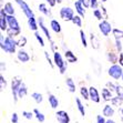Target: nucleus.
<instances>
[{
	"instance_id": "obj_1",
	"label": "nucleus",
	"mask_w": 123,
	"mask_h": 123,
	"mask_svg": "<svg viewBox=\"0 0 123 123\" xmlns=\"http://www.w3.org/2000/svg\"><path fill=\"white\" fill-rule=\"evenodd\" d=\"M6 34L12 38L21 36V26L14 14H12V16L8 14V29L6 31Z\"/></svg>"
},
{
	"instance_id": "obj_2",
	"label": "nucleus",
	"mask_w": 123,
	"mask_h": 123,
	"mask_svg": "<svg viewBox=\"0 0 123 123\" xmlns=\"http://www.w3.org/2000/svg\"><path fill=\"white\" fill-rule=\"evenodd\" d=\"M17 48H18L17 39H14L12 37H9V36H6L3 43H0L1 51H3L5 53H8V55L17 53V51H18Z\"/></svg>"
},
{
	"instance_id": "obj_3",
	"label": "nucleus",
	"mask_w": 123,
	"mask_h": 123,
	"mask_svg": "<svg viewBox=\"0 0 123 123\" xmlns=\"http://www.w3.org/2000/svg\"><path fill=\"white\" fill-rule=\"evenodd\" d=\"M52 58H53V62H55V67L58 68L59 72H60V74H64L67 71V69H68V61L64 59V55H62L60 52L58 51H55L52 52Z\"/></svg>"
},
{
	"instance_id": "obj_4",
	"label": "nucleus",
	"mask_w": 123,
	"mask_h": 123,
	"mask_svg": "<svg viewBox=\"0 0 123 123\" xmlns=\"http://www.w3.org/2000/svg\"><path fill=\"white\" fill-rule=\"evenodd\" d=\"M22 82H23L22 78H20V77H13L11 82H10V89H11V95H12L13 103H17L18 101L20 100L19 95H18V92H19V88H20Z\"/></svg>"
},
{
	"instance_id": "obj_5",
	"label": "nucleus",
	"mask_w": 123,
	"mask_h": 123,
	"mask_svg": "<svg viewBox=\"0 0 123 123\" xmlns=\"http://www.w3.org/2000/svg\"><path fill=\"white\" fill-rule=\"evenodd\" d=\"M123 74V67L120 66L119 63H115V64H111L108 69V75L110 78H112L113 80H120L122 78Z\"/></svg>"
},
{
	"instance_id": "obj_6",
	"label": "nucleus",
	"mask_w": 123,
	"mask_h": 123,
	"mask_svg": "<svg viewBox=\"0 0 123 123\" xmlns=\"http://www.w3.org/2000/svg\"><path fill=\"white\" fill-rule=\"evenodd\" d=\"M13 1L20 7L21 11H22V13L26 16L27 20H28V19H31V18H36V14H34L33 10H32L31 7L29 6L25 0H13Z\"/></svg>"
},
{
	"instance_id": "obj_7",
	"label": "nucleus",
	"mask_w": 123,
	"mask_h": 123,
	"mask_svg": "<svg viewBox=\"0 0 123 123\" xmlns=\"http://www.w3.org/2000/svg\"><path fill=\"white\" fill-rule=\"evenodd\" d=\"M74 9H72L71 7H62V8L59 10V16L62 19L63 21L66 22H71L73 17L75 16L74 13Z\"/></svg>"
},
{
	"instance_id": "obj_8",
	"label": "nucleus",
	"mask_w": 123,
	"mask_h": 123,
	"mask_svg": "<svg viewBox=\"0 0 123 123\" xmlns=\"http://www.w3.org/2000/svg\"><path fill=\"white\" fill-rule=\"evenodd\" d=\"M99 31H100V33L102 34L104 38H108L110 34L112 33L113 27H112V25L109 22L108 19H103L102 21L99 22Z\"/></svg>"
},
{
	"instance_id": "obj_9",
	"label": "nucleus",
	"mask_w": 123,
	"mask_h": 123,
	"mask_svg": "<svg viewBox=\"0 0 123 123\" xmlns=\"http://www.w3.org/2000/svg\"><path fill=\"white\" fill-rule=\"evenodd\" d=\"M8 29V14L5 11V9L1 7L0 9V31L6 32Z\"/></svg>"
},
{
	"instance_id": "obj_10",
	"label": "nucleus",
	"mask_w": 123,
	"mask_h": 123,
	"mask_svg": "<svg viewBox=\"0 0 123 123\" xmlns=\"http://www.w3.org/2000/svg\"><path fill=\"white\" fill-rule=\"evenodd\" d=\"M55 119L59 123H70V121H71L69 113L64 110H59L55 112Z\"/></svg>"
},
{
	"instance_id": "obj_11",
	"label": "nucleus",
	"mask_w": 123,
	"mask_h": 123,
	"mask_svg": "<svg viewBox=\"0 0 123 123\" xmlns=\"http://www.w3.org/2000/svg\"><path fill=\"white\" fill-rule=\"evenodd\" d=\"M16 55H17V60L21 63H27L30 61V55H29V53L23 48L18 49Z\"/></svg>"
},
{
	"instance_id": "obj_12",
	"label": "nucleus",
	"mask_w": 123,
	"mask_h": 123,
	"mask_svg": "<svg viewBox=\"0 0 123 123\" xmlns=\"http://www.w3.org/2000/svg\"><path fill=\"white\" fill-rule=\"evenodd\" d=\"M89 90H90V101H92L94 103H100L102 98H101V93L99 92V90L93 86H90Z\"/></svg>"
},
{
	"instance_id": "obj_13",
	"label": "nucleus",
	"mask_w": 123,
	"mask_h": 123,
	"mask_svg": "<svg viewBox=\"0 0 123 123\" xmlns=\"http://www.w3.org/2000/svg\"><path fill=\"white\" fill-rule=\"evenodd\" d=\"M105 58L108 62H110L111 64H115L119 62V52L113 51V50H108L105 52Z\"/></svg>"
},
{
	"instance_id": "obj_14",
	"label": "nucleus",
	"mask_w": 123,
	"mask_h": 123,
	"mask_svg": "<svg viewBox=\"0 0 123 123\" xmlns=\"http://www.w3.org/2000/svg\"><path fill=\"white\" fill-rule=\"evenodd\" d=\"M51 7H48V3L44 2H40L38 5V10L40 13H42L44 17L48 18H52V11H51Z\"/></svg>"
},
{
	"instance_id": "obj_15",
	"label": "nucleus",
	"mask_w": 123,
	"mask_h": 123,
	"mask_svg": "<svg viewBox=\"0 0 123 123\" xmlns=\"http://www.w3.org/2000/svg\"><path fill=\"white\" fill-rule=\"evenodd\" d=\"M102 114L104 115L106 119H112V117H113V115L115 114L114 106L112 105V104L106 103L105 105L103 106V109H102Z\"/></svg>"
},
{
	"instance_id": "obj_16",
	"label": "nucleus",
	"mask_w": 123,
	"mask_h": 123,
	"mask_svg": "<svg viewBox=\"0 0 123 123\" xmlns=\"http://www.w3.org/2000/svg\"><path fill=\"white\" fill-rule=\"evenodd\" d=\"M113 97H114V95H113V92H112L109 88H106V86L102 88V90H101V98H102V100L104 101V102H111Z\"/></svg>"
},
{
	"instance_id": "obj_17",
	"label": "nucleus",
	"mask_w": 123,
	"mask_h": 123,
	"mask_svg": "<svg viewBox=\"0 0 123 123\" xmlns=\"http://www.w3.org/2000/svg\"><path fill=\"white\" fill-rule=\"evenodd\" d=\"M63 55H64V59H66L69 63H77L78 62V57L75 55V53L73 51H71V50H69V49L64 50Z\"/></svg>"
},
{
	"instance_id": "obj_18",
	"label": "nucleus",
	"mask_w": 123,
	"mask_h": 123,
	"mask_svg": "<svg viewBox=\"0 0 123 123\" xmlns=\"http://www.w3.org/2000/svg\"><path fill=\"white\" fill-rule=\"evenodd\" d=\"M90 44H91L92 49H94V50H99L101 47L100 39H99L97 34L93 33V32L90 33Z\"/></svg>"
},
{
	"instance_id": "obj_19",
	"label": "nucleus",
	"mask_w": 123,
	"mask_h": 123,
	"mask_svg": "<svg viewBox=\"0 0 123 123\" xmlns=\"http://www.w3.org/2000/svg\"><path fill=\"white\" fill-rule=\"evenodd\" d=\"M73 6H74V10L75 12H77V14H79V16H81L82 18H84V16H86V7L83 6L82 3L79 1V0H75L74 3H73Z\"/></svg>"
},
{
	"instance_id": "obj_20",
	"label": "nucleus",
	"mask_w": 123,
	"mask_h": 123,
	"mask_svg": "<svg viewBox=\"0 0 123 123\" xmlns=\"http://www.w3.org/2000/svg\"><path fill=\"white\" fill-rule=\"evenodd\" d=\"M49 25H50V28H51V30L55 32V33H57V34L61 33V31H62V27H61L60 22H59L57 19H51L50 22H49Z\"/></svg>"
},
{
	"instance_id": "obj_21",
	"label": "nucleus",
	"mask_w": 123,
	"mask_h": 123,
	"mask_svg": "<svg viewBox=\"0 0 123 123\" xmlns=\"http://www.w3.org/2000/svg\"><path fill=\"white\" fill-rule=\"evenodd\" d=\"M48 102L51 106V109L53 110H55L59 106V99L51 92H48Z\"/></svg>"
},
{
	"instance_id": "obj_22",
	"label": "nucleus",
	"mask_w": 123,
	"mask_h": 123,
	"mask_svg": "<svg viewBox=\"0 0 123 123\" xmlns=\"http://www.w3.org/2000/svg\"><path fill=\"white\" fill-rule=\"evenodd\" d=\"M90 61H91V66L93 68V72L97 77H100L101 75V71H102V66L98 62L97 60H94L93 58H90Z\"/></svg>"
},
{
	"instance_id": "obj_23",
	"label": "nucleus",
	"mask_w": 123,
	"mask_h": 123,
	"mask_svg": "<svg viewBox=\"0 0 123 123\" xmlns=\"http://www.w3.org/2000/svg\"><path fill=\"white\" fill-rule=\"evenodd\" d=\"M74 101H75V106H77L80 115L84 117H86V106H84V103L82 102V100H81L80 98H75Z\"/></svg>"
},
{
	"instance_id": "obj_24",
	"label": "nucleus",
	"mask_w": 123,
	"mask_h": 123,
	"mask_svg": "<svg viewBox=\"0 0 123 123\" xmlns=\"http://www.w3.org/2000/svg\"><path fill=\"white\" fill-rule=\"evenodd\" d=\"M27 22H28V27L31 31H33V32L38 31V29H39V23H38V18L37 17L31 18V19H28Z\"/></svg>"
},
{
	"instance_id": "obj_25",
	"label": "nucleus",
	"mask_w": 123,
	"mask_h": 123,
	"mask_svg": "<svg viewBox=\"0 0 123 123\" xmlns=\"http://www.w3.org/2000/svg\"><path fill=\"white\" fill-rule=\"evenodd\" d=\"M66 86L70 93H75V90H77L75 89V82L72 78H70V77L66 78Z\"/></svg>"
},
{
	"instance_id": "obj_26",
	"label": "nucleus",
	"mask_w": 123,
	"mask_h": 123,
	"mask_svg": "<svg viewBox=\"0 0 123 123\" xmlns=\"http://www.w3.org/2000/svg\"><path fill=\"white\" fill-rule=\"evenodd\" d=\"M32 111H33V113H34V117H36V120H37L39 123H43L44 121H46V115L43 114L39 109L34 108Z\"/></svg>"
},
{
	"instance_id": "obj_27",
	"label": "nucleus",
	"mask_w": 123,
	"mask_h": 123,
	"mask_svg": "<svg viewBox=\"0 0 123 123\" xmlns=\"http://www.w3.org/2000/svg\"><path fill=\"white\" fill-rule=\"evenodd\" d=\"M79 92H80V95L82 99L84 100H90V90L89 88H86V86H81L80 89H79Z\"/></svg>"
},
{
	"instance_id": "obj_28",
	"label": "nucleus",
	"mask_w": 123,
	"mask_h": 123,
	"mask_svg": "<svg viewBox=\"0 0 123 123\" xmlns=\"http://www.w3.org/2000/svg\"><path fill=\"white\" fill-rule=\"evenodd\" d=\"M28 86H27V84L25 82L21 83L20 88H19V92H18V95H19V99H23L25 97H27V94H28Z\"/></svg>"
},
{
	"instance_id": "obj_29",
	"label": "nucleus",
	"mask_w": 123,
	"mask_h": 123,
	"mask_svg": "<svg viewBox=\"0 0 123 123\" xmlns=\"http://www.w3.org/2000/svg\"><path fill=\"white\" fill-rule=\"evenodd\" d=\"M2 8L5 9V11H6L7 14H9V16H12V14L16 13V9H14L12 2H6L5 6H2Z\"/></svg>"
},
{
	"instance_id": "obj_30",
	"label": "nucleus",
	"mask_w": 123,
	"mask_h": 123,
	"mask_svg": "<svg viewBox=\"0 0 123 123\" xmlns=\"http://www.w3.org/2000/svg\"><path fill=\"white\" fill-rule=\"evenodd\" d=\"M111 104L113 106H117V108L123 106V98L119 97V95H114L111 100Z\"/></svg>"
},
{
	"instance_id": "obj_31",
	"label": "nucleus",
	"mask_w": 123,
	"mask_h": 123,
	"mask_svg": "<svg viewBox=\"0 0 123 123\" xmlns=\"http://www.w3.org/2000/svg\"><path fill=\"white\" fill-rule=\"evenodd\" d=\"M31 98L37 104H40V103L43 102V95H42V93H40V92H32Z\"/></svg>"
},
{
	"instance_id": "obj_32",
	"label": "nucleus",
	"mask_w": 123,
	"mask_h": 123,
	"mask_svg": "<svg viewBox=\"0 0 123 123\" xmlns=\"http://www.w3.org/2000/svg\"><path fill=\"white\" fill-rule=\"evenodd\" d=\"M79 34H80L81 44L83 46V48H88V46H89V42H88V38H86V32L83 31L82 29H80V31H79Z\"/></svg>"
},
{
	"instance_id": "obj_33",
	"label": "nucleus",
	"mask_w": 123,
	"mask_h": 123,
	"mask_svg": "<svg viewBox=\"0 0 123 123\" xmlns=\"http://www.w3.org/2000/svg\"><path fill=\"white\" fill-rule=\"evenodd\" d=\"M27 43H28V39H27L26 36H20V37H18L17 44H18V48L19 49L25 48V47L27 46Z\"/></svg>"
},
{
	"instance_id": "obj_34",
	"label": "nucleus",
	"mask_w": 123,
	"mask_h": 123,
	"mask_svg": "<svg viewBox=\"0 0 123 123\" xmlns=\"http://www.w3.org/2000/svg\"><path fill=\"white\" fill-rule=\"evenodd\" d=\"M71 22L73 23L75 27H78V28L81 29V27H82V25H83L82 17H81V16H79V14H75L74 17H73V19H72Z\"/></svg>"
},
{
	"instance_id": "obj_35",
	"label": "nucleus",
	"mask_w": 123,
	"mask_h": 123,
	"mask_svg": "<svg viewBox=\"0 0 123 123\" xmlns=\"http://www.w3.org/2000/svg\"><path fill=\"white\" fill-rule=\"evenodd\" d=\"M112 36L114 37V39L122 40V39H123V30H122V29H119V28H113Z\"/></svg>"
},
{
	"instance_id": "obj_36",
	"label": "nucleus",
	"mask_w": 123,
	"mask_h": 123,
	"mask_svg": "<svg viewBox=\"0 0 123 123\" xmlns=\"http://www.w3.org/2000/svg\"><path fill=\"white\" fill-rule=\"evenodd\" d=\"M92 13H93V16H94V18L97 19V20L102 21L103 19H104V16H103L101 9L97 8V9H94V10H92Z\"/></svg>"
},
{
	"instance_id": "obj_37",
	"label": "nucleus",
	"mask_w": 123,
	"mask_h": 123,
	"mask_svg": "<svg viewBox=\"0 0 123 123\" xmlns=\"http://www.w3.org/2000/svg\"><path fill=\"white\" fill-rule=\"evenodd\" d=\"M43 55H44V58H46V60H47V62H48V64L50 66V68L53 69L55 67V62H53V58L50 57V55H49L48 51H44V52H43Z\"/></svg>"
},
{
	"instance_id": "obj_38",
	"label": "nucleus",
	"mask_w": 123,
	"mask_h": 123,
	"mask_svg": "<svg viewBox=\"0 0 123 123\" xmlns=\"http://www.w3.org/2000/svg\"><path fill=\"white\" fill-rule=\"evenodd\" d=\"M34 38H36V40L38 41V43L40 44V47H44L46 46V43H44V40H43V37L41 36V33L39 31H36L34 32Z\"/></svg>"
},
{
	"instance_id": "obj_39",
	"label": "nucleus",
	"mask_w": 123,
	"mask_h": 123,
	"mask_svg": "<svg viewBox=\"0 0 123 123\" xmlns=\"http://www.w3.org/2000/svg\"><path fill=\"white\" fill-rule=\"evenodd\" d=\"M22 117H25L26 120H32L34 117V113L33 111H22Z\"/></svg>"
},
{
	"instance_id": "obj_40",
	"label": "nucleus",
	"mask_w": 123,
	"mask_h": 123,
	"mask_svg": "<svg viewBox=\"0 0 123 123\" xmlns=\"http://www.w3.org/2000/svg\"><path fill=\"white\" fill-rule=\"evenodd\" d=\"M6 88H7V80L5 78V75L1 73L0 74V90L3 91V90H6Z\"/></svg>"
},
{
	"instance_id": "obj_41",
	"label": "nucleus",
	"mask_w": 123,
	"mask_h": 123,
	"mask_svg": "<svg viewBox=\"0 0 123 123\" xmlns=\"http://www.w3.org/2000/svg\"><path fill=\"white\" fill-rule=\"evenodd\" d=\"M114 47H115V51H117L119 53L123 51L122 42H121V40H119V39H114Z\"/></svg>"
},
{
	"instance_id": "obj_42",
	"label": "nucleus",
	"mask_w": 123,
	"mask_h": 123,
	"mask_svg": "<svg viewBox=\"0 0 123 123\" xmlns=\"http://www.w3.org/2000/svg\"><path fill=\"white\" fill-rule=\"evenodd\" d=\"M115 95H119V97L123 98V86H120V83L117 82V86H115Z\"/></svg>"
},
{
	"instance_id": "obj_43",
	"label": "nucleus",
	"mask_w": 123,
	"mask_h": 123,
	"mask_svg": "<svg viewBox=\"0 0 123 123\" xmlns=\"http://www.w3.org/2000/svg\"><path fill=\"white\" fill-rule=\"evenodd\" d=\"M106 122V117L103 114H98L95 117V123H105Z\"/></svg>"
},
{
	"instance_id": "obj_44",
	"label": "nucleus",
	"mask_w": 123,
	"mask_h": 123,
	"mask_svg": "<svg viewBox=\"0 0 123 123\" xmlns=\"http://www.w3.org/2000/svg\"><path fill=\"white\" fill-rule=\"evenodd\" d=\"M106 88H109L110 90H111L113 93L115 92V86H117V82H111V81H108L106 82Z\"/></svg>"
},
{
	"instance_id": "obj_45",
	"label": "nucleus",
	"mask_w": 123,
	"mask_h": 123,
	"mask_svg": "<svg viewBox=\"0 0 123 123\" xmlns=\"http://www.w3.org/2000/svg\"><path fill=\"white\" fill-rule=\"evenodd\" d=\"M10 121H11V123H19V114H18L17 112H13L11 114Z\"/></svg>"
},
{
	"instance_id": "obj_46",
	"label": "nucleus",
	"mask_w": 123,
	"mask_h": 123,
	"mask_svg": "<svg viewBox=\"0 0 123 123\" xmlns=\"http://www.w3.org/2000/svg\"><path fill=\"white\" fill-rule=\"evenodd\" d=\"M99 6H100V3H99V0H91V5H90V8H91L92 10H94V9L99 8Z\"/></svg>"
},
{
	"instance_id": "obj_47",
	"label": "nucleus",
	"mask_w": 123,
	"mask_h": 123,
	"mask_svg": "<svg viewBox=\"0 0 123 123\" xmlns=\"http://www.w3.org/2000/svg\"><path fill=\"white\" fill-rule=\"evenodd\" d=\"M81 3H82L83 6L86 7V9H89L90 8V5H91V0H79Z\"/></svg>"
},
{
	"instance_id": "obj_48",
	"label": "nucleus",
	"mask_w": 123,
	"mask_h": 123,
	"mask_svg": "<svg viewBox=\"0 0 123 123\" xmlns=\"http://www.w3.org/2000/svg\"><path fill=\"white\" fill-rule=\"evenodd\" d=\"M100 9H101V11H102V13H103V16H104V19H108V11H106V8L104 6H103L102 3H101V6H100Z\"/></svg>"
},
{
	"instance_id": "obj_49",
	"label": "nucleus",
	"mask_w": 123,
	"mask_h": 123,
	"mask_svg": "<svg viewBox=\"0 0 123 123\" xmlns=\"http://www.w3.org/2000/svg\"><path fill=\"white\" fill-rule=\"evenodd\" d=\"M46 1V3H48L49 7H51V8H53V7L57 6V0H44Z\"/></svg>"
},
{
	"instance_id": "obj_50",
	"label": "nucleus",
	"mask_w": 123,
	"mask_h": 123,
	"mask_svg": "<svg viewBox=\"0 0 123 123\" xmlns=\"http://www.w3.org/2000/svg\"><path fill=\"white\" fill-rule=\"evenodd\" d=\"M6 69H7V66H6V62L3 60L0 61V71H1V73H2L3 71H6Z\"/></svg>"
},
{
	"instance_id": "obj_51",
	"label": "nucleus",
	"mask_w": 123,
	"mask_h": 123,
	"mask_svg": "<svg viewBox=\"0 0 123 123\" xmlns=\"http://www.w3.org/2000/svg\"><path fill=\"white\" fill-rule=\"evenodd\" d=\"M117 63H119L120 66L123 67V51L119 53V62H117Z\"/></svg>"
},
{
	"instance_id": "obj_52",
	"label": "nucleus",
	"mask_w": 123,
	"mask_h": 123,
	"mask_svg": "<svg viewBox=\"0 0 123 123\" xmlns=\"http://www.w3.org/2000/svg\"><path fill=\"white\" fill-rule=\"evenodd\" d=\"M119 112H120V117H121V121L123 122V106L119 108Z\"/></svg>"
},
{
	"instance_id": "obj_53",
	"label": "nucleus",
	"mask_w": 123,
	"mask_h": 123,
	"mask_svg": "<svg viewBox=\"0 0 123 123\" xmlns=\"http://www.w3.org/2000/svg\"><path fill=\"white\" fill-rule=\"evenodd\" d=\"M105 123H117L113 119H106V122Z\"/></svg>"
},
{
	"instance_id": "obj_54",
	"label": "nucleus",
	"mask_w": 123,
	"mask_h": 123,
	"mask_svg": "<svg viewBox=\"0 0 123 123\" xmlns=\"http://www.w3.org/2000/svg\"><path fill=\"white\" fill-rule=\"evenodd\" d=\"M86 78L88 79V81H90V79H91V75H90L89 73H86Z\"/></svg>"
},
{
	"instance_id": "obj_55",
	"label": "nucleus",
	"mask_w": 123,
	"mask_h": 123,
	"mask_svg": "<svg viewBox=\"0 0 123 123\" xmlns=\"http://www.w3.org/2000/svg\"><path fill=\"white\" fill-rule=\"evenodd\" d=\"M57 2H58V5H60V3L63 2V0H57Z\"/></svg>"
},
{
	"instance_id": "obj_56",
	"label": "nucleus",
	"mask_w": 123,
	"mask_h": 123,
	"mask_svg": "<svg viewBox=\"0 0 123 123\" xmlns=\"http://www.w3.org/2000/svg\"><path fill=\"white\" fill-rule=\"evenodd\" d=\"M106 1H108V0H101V2H102V3H104V2H106Z\"/></svg>"
},
{
	"instance_id": "obj_57",
	"label": "nucleus",
	"mask_w": 123,
	"mask_h": 123,
	"mask_svg": "<svg viewBox=\"0 0 123 123\" xmlns=\"http://www.w3.org/2000/svg\"><path fill=\"white\" fill-rule=\"evenodd\" d=\"M121 80H122V82H123V74H122V78H121Z\"/></svg>"
}]
</instances>
